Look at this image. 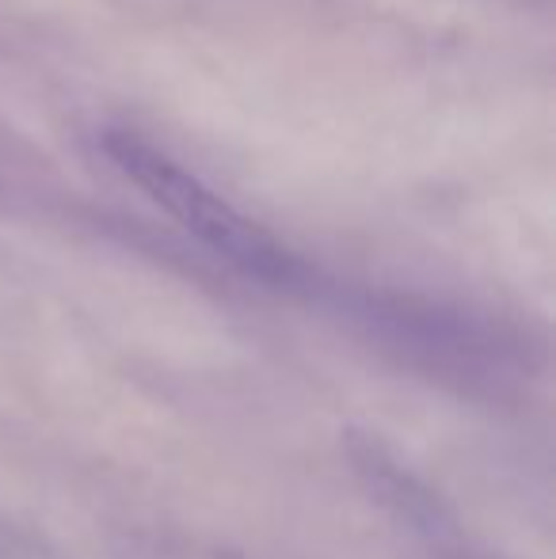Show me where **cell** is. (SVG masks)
I'll use <instances>...</instances> for the list:
<instances>
[{"mask_svg":"<svg viewBox=\"0 0 556 559\" xmlns=\"http://www.w3.org/2000/svg\"><path fill=\"white\" fill-rule=\"evenodd\" d=\"M99 148L127 183H134L161 214H168L184 233L206 243L225 263H233L237 271L252 274L260 282H271V286L297 282L301 263H297L294 251L260 222L240 214L210 183H202L176 156H168L164 148H156L153 141H145L127 126H107L99 133Z\"/></svg>","mask_w":556,"mask_h":559,"instance_id":"6da1fadb","label":"cell"},{"mask_svg":"<svg viewBox=\"0 0 556 559\" xmlns=\"http://www.w3.org/2000/svg\"><path fill=\"white\" fill-rule=\"evenodd\" d=\"M217 559H245L240 552H217Z\"/></svg>","mask_w":556,"mask_h":559,"instance_id":"7a4b0ae2","label":"cell"}]
</instances>
